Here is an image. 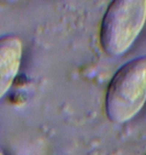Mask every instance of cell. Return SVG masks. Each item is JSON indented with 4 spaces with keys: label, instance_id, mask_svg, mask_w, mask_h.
<instances>
[{
    "label": "cell",
    "instance_id": "1",
    "mask_svg": "<svg viewBox=\"0 0 146 155\" xmlns=\"http://www.w3.org/2000/svg\"><path fill=\"white\" fill-rule=\"evenodd\" d=\"M146 103V55L126 63L108 86L105 108L110 121L125 123L133 119Z\"/></svg>",
    "mask_w": 146,
    "mask_h": 155
},
{
    "label": "cell",
    "instance_id": "2",
    "mask_svg": "<svg viewBox=\"0 0 146 155\" xmlns=\"http://www.w3.org/2000/svg\"><path fill=\"white\" fill-rule=\"evenodd\" d=\"M146 22V0H115L105 12L100 43L105 52L119 57L130 48Z\"/></svg>",
    "mask_w": 146,
    "mask_h": 155
},
{
    "label": "cell",
    "instance_id": "3",
    "mask_svg": "<svg viewBox=\"0 0 146 155\" xmlns=\"http://www.w3.org/2000/svg\"><path fill=\"white\" fill-rule=\"evenodd\" d=\"M23 45L16 35L0 38V100L6 95L20 69Z\"/></svg>",
    "mask_w": 146,
    "mask_h": 155
},
{
    "label": "cell",
    "instance_id": "4",
    "mask_svg": "<svg viewBox=\"0 0 146 155\" xmlns=\"http://www.w3.org/2000/svg\"><path fill=\"white\" fill-rule=\"evenodd\" d=\"M0 155H4V154H3V152H2L1 150H0Z\"/></svg>",
    "mask_w": 146,
    "mask_h": 155
}]
</instances>
